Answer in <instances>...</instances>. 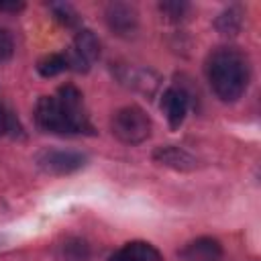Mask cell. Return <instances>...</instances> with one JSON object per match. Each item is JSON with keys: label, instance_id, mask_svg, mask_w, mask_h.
Wrapping results in <instances>:
<instances>
[{"label": "cell", "instance_id": "1", "mask_svg": "<svg viewBox=\"0 0 261 261\" xmlns=\"http://www.w3.org/2000/svg\"><path fill=\"white\" fill-rule=\"evenodd\" d=\"M35 120L41 130L55 135L94 130L84 112L82 92L75 86H61L57 96H41L35 104Z\"/></svg>", "mask_w": 261, "mask_h": 261}, {"label": "cell", "instance_id": "2", "mask_svg": "<svg viewBox=\"0 0 261 261\" xmlns=\"http://www.w3.org/2000/svg\"><path fill=\"white\" fill-rule=\"evenodd\" d=\"M212 92L222 102L239 100L249 86V61L234 47H220L208 57L206 65Z\"/></svg>", "mask_w": 261, "mask_h": 261}, {"label": "cell", "instance_id": "3", "mask_svg": "<svg viewBox=\"0 0 261 261\" xmlns=\"http://www.w3.org/2000/svg\"><path fill=\"white\" fill-rule=\"evenodd\" d=\"M110 128L116 139L128 145L143 143L151 135V118L139 106H124L112 116Z\"/></svg>", "mask_w": 261, "mask_h": 261}, {"label": "cell", "instance_id": "4", "mask_svg": "<svg viewBox=\"0 0 261 261\" xmlns=\"http://www.w3.org/2000/svg\"><path fill=\"white\" fill-rule=\"evenodd\" d=\"M37 165L53 175H65L71 171H77L80 167H84L86 157L77 151H69V149H43L37 153L35 157Z\"/></svg>", "mask_w": 261, "mask_h": 261}, {"label": "cell", "instance_id": "5", "mask_svg": "<svg viewBox=\"0 0 261 261\" xmlns=\"http://www.w3.org/2000/svg\"><path fill=\"white\" fill-rule=\"evenodd\" d=\"M67 59V67L75 71H86L98 57H100V41L92 31H80L73 39V45L67 53H63Z\"/></svg>", "mask_w": 261, "mask_h": 261}, {"label": "cell", "instance_id": "6", "mask_svg": "<svg viewBox=\"0 0 261 261\" xmlns=\"http://www.w3.org/2000/svg\"><path fill=\"white\" fill-rule=\"evenodd\" d=\"M190 108V98L181 88H167L161 98V110L167 116L171 128H179Z\"/></svg>", "mask_w": 261, "mask_h": 261}, {"label": "cell", "instance_id": "7", "mask_svg": "<svg viewBox=\"0 0 261 261\" xmlns=\"http://www.w3.org/2000/svg\"><path fill=\"white\" fill-rule=\"evenodd\" d=\"M106 22L112 33L120 37H128L130 33L137 31V10L122 2L110 4L106 8Z\"/></svg>", "mask_w": 261, "mask_h": 261}, {"label": "cell", "instance_id": "8", "mask_svg": "<svg viewBox=\"0 0 261 261\" xmlns=\"http://www.w3.org/2000/svg\"><path fill=\"white\" fill-rule=\"evenodd\" d=\"M181 261H222V247L216 239L202 237L179 251Z\"/></svg>", "mask_w": 261, "mask_h": 261}, {"label": "cell", "instance_id": "9", "mask_svg": "<svg viewBox=\"0 0 261 261\" xmlns=\"http://www.w3.org/2000/svg\"><path fill=\"white\" fill-rule=\"evenodd\" d=\"M116 253L124 261H163L161 253L147 241H130Z\"/></svg>", "mask_w": 261, "mask_h": 261}, {"label": "cell", "instance_id": "10", "mask_svg": "<svg viewBox=\"0 0 261 261\" xmlns=\"http://www.w3.org/2000/svg\"><path fill=\"white\" fill-rule=\"evenodd\" d=\"M155 159L159 163L171 165L175 169H186V167H192L194 165V159L186 151H181L177 147H161V149H157L155 151Z\"/></svg>", "mask_w": 261, "mask_h": 261}, {"label": "cell", "instance_id": "11", "mask_svg": "<svg viewBox=\"0 0 261 261\" xmlns=\"http://www.w3.org/2000/svg\"><path fill=\"white\" fill-rule=\"evenodd\" d=\"M37 69H39V73L43 77H53V75L69 69V67H67V59H65L63 53H49V55L39 59Z\"/></svg>", "mask_w": 261, "mask_h": 261}, {"label": "cell", "instance_id": "12", "mask_svg": "<svg viewBox=\"0 0 261 261\" xmlns=\"http://www.w3.org/2000/svg\"><path fill=\"white\" fill-rule=\"evenodd\" d=\"M216 27H218V31H220L222 35H234V33L239 31V27H241V16H239V12H237V10L224 12V14L216 20Z\"/></svg>", "mask_w": 261, "mask_h": 261}, {"label": "cell", "instance_id": "13", "mask_svg": "<svg viewBox=\"0 0 261 261\" xmlns=\"http://www.w3.org/2000/svg\"><path fill=\"white\" fill-rule=\"evenodd\" d=\"M51 10H53L55 18L65 27H73L77 22V12L69 4H63V2L61 4H51Z\"/></svg>", "mask_w": 261, "mask_h": 261}, {"label": "cell", "instance_id": "14", "mask_svg": "<svg viewBox=\"0 0 261 261\" xmlns=\"http://www.w3.org/2000/svg\"><path fill=\"white\" fill-rule=\"evenodd\" d=\"M63 259L65 261H86L88 259V247L80 241L75 243H67L63 247Z\"/></svg>", "mask_w": 261, "mask_h": 261}, {"label": "cell", "instance_id": "15", "mask_svg": "<svg viewBox=\"0 0 261 261\" xmlns=\"http://www.w3.org/2000/svg\"><path fill=\"white\" fill-rule=\"evenodd\" d=\"M159 8H161V12L165 14L167 20H181L186 10H188V4H184V2H163Z\"/></svg>", "mask_w": 261, "mask_h": 261}, {"label": "cell", "instance_id": "16", "mask_svg": "<svg viewBox=\"0 0 261 261\" xmlns=\"http://www.w3.org/2000/svg\"><path fill=\"white\" fill-rule=\"evenodd\" d=\"M14 53V39L12 35L0 27V61H8Z\"/></svg>", "mask_w": 261, "mask_h": 261}, {"label": "cell", "instance_id": "17", "mask_svg": "<svg viewBox=\"0 0 261 261\" xmlns=\"http://www.w3.org/2000/svg\"><path fill=\"white\" fill-rule=\"evenodd\" d=\"M10 126H12V116H10V112L0 104V137H2L4 133H8Z\"/></svg>", "mask_w": 261, "mask_h": 261}, {"label": "cell", "instance_id": "18", "mask_svg": "<svg viewBox=\"0 0 261 261\" xmlns=\"http://www.w3.org/2000/svg\"><path fill=\"white\" fill-rule=\"evenodd\" d=\"M22 8H24L22 2H0V12H18Z\"/></svg>", "mask_w": 261, "mask_h": 261}]
</instances>
